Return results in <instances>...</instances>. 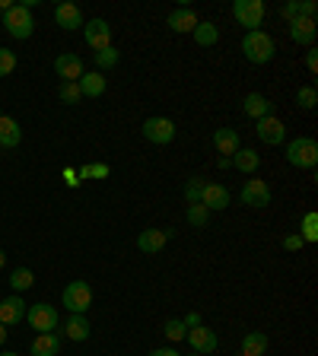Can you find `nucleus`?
Masks as SVG:
<instances>
[{"mask_svg": "<svg viewBox=\"0 0 318 356\" xmlns=\"http://www.w3.org/2000/svg\"><path fill=\"white\" fill-rule=\"evenodd\" d=\"M64 181H67L70 188L80 185V175H77V169H64Z\"/></svg>", "mask_w": 318, "mask_h": 356, "instance_id": "obj_42", "label": "nucleus"}, {"mask_svg": "<svg viewBox=\"0 0 318 356\" xmlns=\"http://www.w3.org/2000/svg\"><path fill=\"white\" fill-rule=\"evenodd\" d=\"M296 105H299V108H305V111L315 108V105H318L315 86H299V89H296Z\"/></svg>", "mask_w": 318, "mask_h": 356, "instance_id": "obj_31", "label": "nucleus"}, {"mask_svg": "<svg viewBox=\"0 0 318 356\" xmlns=\"http://www.w3.org/2000/svg\"><path fill=\"white\" fill-rule=\"evenodd\" d=\"M22 143V127L13 118L0 115V149H16Z\"/></svg>", "mask_w": 318, "mask_h": 356, "instance_id": "obj_21", "label": "nucleus"}, {"mask_svg": "<svg viewBox=\"0 0 318 356\" xmlns=\"http://www.w3.org/2000/svg\"><path fill=\"white\" fill-rule=\"evenodd\" d=\"M0 356H19V353H0Z\"/></svg>", "mask_w": 318, "mask_h": 356, "instance_id": "obj_47", "label": "nucleus"}, {"mask_svg": "<svg viewBox=\"0 0 318 356\" xmlns=\"http://www.w3.org/2000/svg\"><path fill=\"white\" fill-rule=\"evenodd\" d=\"M271 185H267L264 178H248L242 185V191H239V200H242L245 207H267L271 204Z\"/></svg>", "mask_w": 318, "mask_h": 356, "instance_id": "obj_8", "label": "nucleus"}, {"mask_svg": "<svg viewBox=\"0 0 318 356\" xmlns=\"http://www.w3.org/2000/svg\"><path fill=\"white\" fill-rule=\"evenodd\" d=\"M163 334L169 337V343H178V341H185L188 327L182 325V318H169V321H166V327H163Z\"/></svg>", "mask_w": 318, "mask_h": 356, "instance_id": "obj_32", "label": "nucleus"}, {"mask_svg": "<svg viewBox=\"0 0 318 356\" xmlns=\"http://www.w3.org/2000/svg\"><path fill=\"white\" fill-rule=\"evenodd\" d=\"M214 147L220 156H232L236 149H242V137H239V131H232V127H216Z\"/></svg>", "mask_w": 318, "mask_h": 356, "instance_id": "obj_19", "label": "nucleus"}, {"mask_svg": "<svg viewBox=\"0 0 318 356\" xmlns=\"http://www.w3.org/2000/svg\"><path fill=\"white\" fill-rule=\"evenodd\" d=\"M89 321H86V315H67V321H64V337L67 341H74V343H83L89 337Z\"/></svg>", "mask_w": 318, "mask_h": 356, "instance_id": "obj_22", "label": "nucleus"}, {"mask_svg": "<svg viewBox=\"0 0 318 356\" xmlns=\"http://www.w3.org/2000/svg\"><path fill=\"white\" fill-rule=\"evenodd\" d=\"M77 86H80V92H83V99H99L105 92V76L99 74V70H93V74H83L80 80H77Z\"/></svg>", "mask_w": 318, "mask_h": 356, "instance_id": "obj_23", "label": "nucleus"}, {"mask_svg": "<svg viewBox=\"0 0 318 356\" xmlns=\"http://www.w3.org/2000/svg\"><path fill=\"white\" fill-rule=\"evenodd\" d=\"M26 318V302H22V296H7L0 299V325H19V321Z\"/></svg>", "mask_w": 318, "mask_h": 356, "instance_id": "obj_16", "label": "nucleus"}, {"mask_svg": "<svg viewBox=\"0 0 318 356\" xmlns=\"http://www.w3.org/2000/svg\"><path fill=\"white\" fill-rule=\"evenodd\" d=\"M191 35H194V42H198L200 48H214V44L220 42V29H216V22H198Z\"/></svg>", "mask_w": 318, "mask_h": 356, "instance_id": "obj_27", "label": "nucleus"}, {"mask_svg": "<svg viewBox=\"0 0 318 356\" xmlns=\"http://www.w3.org/2000/svg\"><path fill=\"white\" fill-rule=\"evenodd\" d=\"M198 13H194L191 7H178L169 13V19H166V26H169L172 32H178V35H185V32H194V26H198Z\"/></svg>", "mask_w": 318, "mask_h": 356, "instance_id": "obj_18", "label": "nucleus"}, {"mask_svg": "<svg viewBox=\"0 0 318 356\" xmlns=\"http://www.w3.org/2000/svg\"><path fill=\"white\" fill-rule=\"evenodd\" d=\"M54 74H58L64 83H77L83 74H86V70H83V58L80 54H70V51L58 54V60H54Z\"/></svg>", "mask_w": 318, "mask_h": 356, "instance_id": "obj_11", "label": "nucleus"}, {"mask_svg": "<svg viewBox=\"0 0 318 356\" xmlns=\"http://www.w3.org/2000/svg\"><path fill=\"white\" fill-rule=\"evenodd\" d=\"M7 264V254H3V248H0V267Z\"/></svg>", "mask_w": 318, "mask_h": 356, "instance_id": "obj_46", "label": "nucleus"}, {"mask_svg": "<svg viewBox=\"0 0 318 356\" xmlns=\"http://www.w3.org/2000/svg\"><path fill=\"white\" fill-rule=\"evenodd\" d=\"M32 286H35V274H32L29 267H16L13 274H10V289H13L16 296L26 293V289H32Z\"/></svg>", "mask_w": 318, "mask_h": 356, "instance_id": "obj_28", "label": "nucleus"}, {"mask_svg": "<svg viewBox=\"0 0 318 356\" xmlns=\"http://www.w3.org/2000/svg\"><path fill=\"white\" fill-rule=\"evenodd\" d=\"M204 185H207V181H204L200 175L188 178V185H185V200H188V204H198V200H200V191H204Z\"/></svg>", "mask_w": 318, "mask_h": 356, "instance_id": "obj_34", "label": "nucleus"}, {"mask_svg": "<svg viewBox=\"0 0 318 356\" xmlns=\"http://www.w3.org/2000/svg\"><path fill=\"white\" fill-rule=\"evenodd\" d=\"M267 334H261V331H248L242 337V353L245 356H264L267 353Z\"/></svg>", "mask_w": 318, "mask_h": 356, "instance_id": "obj_26", "label": "nucleus"}, {"mask_svg": "<svg viewBox=\"0 0 318 356\" xmlns=\"http://www.w3.org/2000/svg\"><path fill=\"white\" fill-rule=\"evenodd\" d=\"M58 96H61V102H64V105H77L83 99V92H80V86H77V83H61Z\"/></svg>", "mask_w": 318, "mask_h": 356, "instance_id": "obj_33", "label": "nucleus"}, {"mask_svg": "<svg viewBox=\"0 0 318 356\" xmlns=\"http://www.w3.org/2000/svg\"><path fill=\"white\" fill-rule=\"evenodd\" d=\"M175 121L172 118H163V115H153V118L143 121V137H147L150 143H156V147H166V143L175 140Z\"/></svg>", "mask_w": 318, "mask_h": 356, "instance_id": "obj_5", "label": "nucleus"}, {"mask_svg": "<svg viewBox=\"0 0 318 356\" xmlns=\"http://www.w3.org/2000/svg\"><path fill=\"white\" fill-rule=\"evenodd\" d=\"M318 35L315 29V19H305V16H296V19H289V38L296 44H312Z\"/></svg>", "mask_w": 318, "mask_h": 356, "instance_id": "obj_20", "label": "nucleus"}, {"mask_svg": "<svg viewBox=\"0 0 318 356\" xmlns=\"http://www.w3.org/2000/svg\"><path fill=\"white\" fill-rule=\"evenodd\" d=\"M216 165H220V169L226 172V169H230V165H232V159H230V156H216Z\"/></svg>", "mask_w": 318, "mask_h": 356, "instance_id": "obj_44", "label": "nucleus"}, {"mask_svg": "<svg viewBox=\"0 0 318 356\" xmlns=\"http://www.w3.org/2000/svg\"><path fill=\"white\" fill-rule=\"evenodd\" d=\"M303 236H299V232H293V236H287L283 238V248H287V252H303Z\"/></svg>", "mask_w": 318, "mask_h": 356, "instance_id": "obj_38", "label": "nucleus"}, {"mask_svg": "<svg viewBox=\"0 0 318 356\" xmlns=\"http://www.w3.org/2000/svg\"><path fill=\"white\" fill-rule=\"evenodd\" d=\"M305 67H309V74H315V70H318V51H315V48L305 54Z\"/></svg>", "mask_w": 318, "mask_h": 356, "instance_id": "obj_41", "label": "nucleus"}, {"mask_svg": "<svg viewBox=\"0 0 318 356\" xmlns=\"http://www.w3.org/2000/svg\"><path fill=\"white\" fill-rule=\"evenodd\" d=\"M54 22H58L64 32H74V29H83V13H80V7L77 3H58L54 7Z\"/></svg>", "mask_w": 318, "mask_h": 356, "instance_id": "obj_15", "label": "nucleus"}, {"mask_svg": "<svg viewBox=\"0 0 318 356\" xmlns=\"http://www.w3.org/2000/svg\"><path fill=\"white\" fill-rule=\"evenodd\" d=\"M0 115H3V111H0Z\"/></svg>", "mask_w": 318, "mask_h": 356, "instance_id": "obj_50", "label": "nucleus"}, {"mask_svg": "<svg viewBox=\"0 0 318 356\" xmlns=\"http://www.w3.org/2000/svg\"><path fill=\"white\" fill-rule=\"evenodd\" d=\"M109 165L105 163H93V165H83V169H77V175L80 178H109Z\"/></svg>", "mask_w": 318, "mask_h": 356, "instance_id": "obj_35", "label": "nucleus"}, {"mask_svg": "<svg viewBox=\"0 0 318 356\" xmlns=\"http://www.w3.org/2000/svg\"><path fill=\"white\" fill-rule=\"evenodd\" d=\"M3 26H7V32L13 38H29L32 32H35V19H32V10L22 7V3H13V7L3 13Z\"/></svg>", "mask_w": 318, "mask_h": 356, "instance_id": "obj_4", "label": "nucleus"}, {"mask_svg": "<svg viewBox=\"0 0 318 356\" xmlns=\"http://www.w3.org/2000/svg\"><path fill=\"white\" fill-rule=\"evenodd\" d=\"M16 70V54L10 48H0V76H10Z\"/></svg>", "mask_w": 318, "mask_h": 356, "instance_id": "obj_36", "label": "nucleus"}, {"mask_svg": "<svg viewBox=\"0 0 318 356\" xmlns=\"http://www.w3.org/2000/svg\"><path fill=\"white\" fill-rule=\"evenodd\" d=\"M32 356H58L61 353V334L48 331V334H38L35 341H32Z\"/></svg>", "mask_w": 318, "mask_h": 356, "instance_id": "obj_24", "label": "nucleus"}, {"mask_svg": "<svg viewBox=\"0 0 318 356\" xmlns=\"http://www.w3.org/2000/svg\"><path fill=\"white\" fill-rule=\"evenodd\" d=\"M232 16H236L239 26H245V32H255L264 22V3L261 0H236L232 3Z\"/></svg>", "mask_w": 318, "mask_h": 356, "instance_id": "obj_6", "label": "nucleus"}, {"mask_svg": "<svg viewBox=\"0 0 318 356\" xmlns=\"http://www.w3.org/2000/svg\"><path fill=\"white\" fill-rule=\"evenodd\" d=\"M255 131H258V140H261V143H267V147H280V143L287 140V127H283V121H280V118H274V115L261 118Z\"/></svg>", "mask_w": 318, "mask_h": 356, "instance_id": "obj_10", "label": "nucleus"}, {"mask_svg": "<svg viewBox=\"0 0 318 356\" xmlns=\"http://www.w3.org/2000/svg\"><path fill=\"white\" fill-rule=\"evenodd\" d=\"M169 238H172V229H143L141 236H137V248H141L143 254H159Z\"/></svg>", "mask_w": 318, "mask_h": 356, "instance_id": "obj_13", "label": "nucleus"}, {"mask_svg": "<svg viewBox=\"0 0 318 356\" xmlns=\"http://www.w3.org/2000/svg\"><path fill=\"white\" fill-rule=\"evenodd\" d=\"M198 204H204L210 213H214V210H226V207H230V191H226L223 185H216V181H207V185H204V191H200Z\"/></svg>", "mask_w": 318, "mask_h": 356, "instance_id": "obj_14", "label": "nucleus"}, {"mask_svg": "<svg viewBox=\"0 0 318 356\" xmlns=\"http://www.w3.org/2000/svg\"><path fill=\"white\" fill-rule=\"evenodd\" d=\"M147 356H182L175 347H159V350H150Z\"/></svg>", "mask_w": 318, "mask_h": 356, "instance_id": "obj_43", "label": "nucleus"}, {"mask_svg": "<svg viewBox=\"0 0 318 356\" xmlns=\"http://www.w3.org/2000/svg\"><path fill=\"white\" fill-rule=\"evenodd\" d=\"M93 54H96V67H99V70H111V67L121 60V51L115 48V44L102 48V51H93Z\"/></svg>", "mask_w": 318, "mask_h": 356, "instance_id": "obj_30", "label": "nucleus"}, {"mask_svg": "<svg viewBox=\"0 0 318 356\" xmlns=\"http://www.w3.org/2000/svg\"><path fill=\"white\" fill-rule=\"evenodd\" d=\"M185 341L191 343L194 353H214L216 347H220V341H216V331H210L207 325H198L191 327V331L185 334Z\"/></svg>", "mask_w": 318, "mask_h": 356, "instance_id": "obj_12", "label": "nucleus"}, {"mask_svg": "<svg viewBox=\"0 0 318 356\" xmlns=\"http://www.w3.org/2000/svg\"><path fill=\"white\" fill-rule=\"evenodd\" d=\"M287 163L293 169H315L318 163V143L312 137H296L287 143Z\"/></svg>", "mask_w": 318, "mask_h": 356, "instance_id": "obj_3", "label": "nucleus"}, {"mask_svg": "<svg viewBox=\"0 0 318 356\" xmlns=\"http://www.w3.org/2000/svg\"><path fill=\"white\" fill-rule=\"evenodd\" d=\"M280 16H283V19H296V16H299V0H289V3H283Z\"/></svg>", "mask_w": 318, "mask_h": 356, "instance_id": "obj_39", "label": "nucleus"}, {"mask_svg": "<svg viewBox=\"0 0 318 356\" xmlns=\"http://www.w3.org/2000/svg\"><path fill=\"white\" fill-rule=\"evenodd\" d=\"M26 321L32 325V331L48 334V331H54V327H58V309H54V305H48V302H35V305H29V309H26Z\"/></svg>", "mask_w": 318, "mask_h": 356, "instance_id": "obj_7", "label": "nucleus"}, {"mask_svg": "<svg viewBox=\"0 0 318 356\" xmlns=\"http://www.w3.org/2000/svg\"><path fill=\"white\" fill-rule=\"evenodd\" d=\"M61 302L70 315H86L89 305H93V286L86 280H70L61 293Z\"/></svg>", "mask_w": 318, "mask_h": 356, "instance_id": "obj_2", "label": "nucleus"}, {"mask_svg": "<svg viewBox=\"0 0 318 356\" xmlns=\"http://www.w3.org/2000/svg\"><path fill=\"white\" fill-rule=\"evenodd\" d=\"M191 356H204V353H191Z\"/></svg>", "mask_w": 318, "mask_h": 356, "instance_id": "obj_48", "label": "nucleus"}, {"mask_svg": "<svg viewBox=\"0 0 318 356\" xmlns=\"http://www.w3.org/2000/svg\"><path fill=\"white\" fill-rule=\"evenodd\" d=\"M182 325H185V327H188V331H191V327H198V325H204V321H200V315H198V312H188L185 318H182Z\"/></svg>", "mask_w": 318, "mask_h": 356, "instance_id": "obj_40", "label": "nucleus"}, {"mask_svg": "<svg viewBox=\"0 0 318 356\" xmlns=\"http://www.w3.org/2000/svg\"><path fill=\"white\" fill-rule=\"evenodd\" d=\"M242 54L252 60V64H267V60H274L277 44H274V38L267 35L264 29H255V32H245Z\"/></svg>", "mask_w": 318, "mask_h": 356, "instance_id": "obj_1", "label": "nucleus"}, {"mask_svg": "<svg viewBox=\"0 0 318 356\" xmlns=\"http://www.w3.org/2000/svg\"><path fill=\"white\" fill-rule=\"evenodd\" d=\"M242 111L248 118L261 121V118H267V115H274V102L267 96H261V92H248V96L242 99Z\"/></svg>", "mask_w": 318, "mask_h": 356, "instance_id": "obj_17", "label": "nucleus"}, {"mask_svg": "<svg viewBox=\"0 0 318 356\" xmlns=\"http://www.w3.org/2000/svg\"><path fill=\"white\" fill-rule=\"evenodd\" d=\"M185 220L191 222L194 229H204V226H207V220H210V210L204 207V204H188Z\"/></svg>", "mask_w": 318, "mask_h": 356, "instance_id": "obj_29", "label": "nucleus"}, {"mask_svg": "<svg viewBox=\"0 0 318 356\" xmlns=\"http://www.w3.org/2000/svg\"><path fill=\"white\" fill-rule=\"evenodd\" d=\"M7 343V325H0V347Z\"/></svg>", "mask_w": 318, "mask_h": 356, "instance_id": "obj_45", "label": "nucleus"}, {"mask_svg": "<svg viewBox=\"0 0 318 356\" xmlns=\"http://www.w3.org/2000/svg\"><path fill=\"white\" fill-rule=\"evenodd\" d=\"M239 356H245V353H239Z\"/></svg>", "mask_w": 318, "mask_h": 356, "instance_id": "obj_49", "label": "nucleus"}, {"mask_svg": "<svg viewBox=\"0 0 318 356\" xmlns=\"http://www.w3.org/2000/svg\"><path fill=\"white\" fill-rule=\"evenodd\" d=\"M230 159H232V165H236L242 175H255V172H258V165H261V156L255 153L252 147H248V149H236Z\"/></svg>", "mask_w": 318, "mask_h": 356, "instance_id": "obj_25", "label": "nucleus"}, {"mask_svg": "<svg viewBox=\"0 0 318 356\" xmlns=\"http://www.w3.org/2000/svg\"><path fill=\"white\" fill-rule=\"evenodd\" d=\"M83 38H86V44L93 51H102V48L111 44V26L105 19H89L83 22Z\"/></svg>", "mask_w": 318, "mask_h": 356, "instance_id": "obj_9", "label": "nucleus"}, {"mask_svg": "<svg viewBox=\"0 0 318 356\" xmlns=\"http://www.w3.org/2000/svg\"><path fill=\"white\" fill-rule=\"evenodd\" d=\"M315 226H318V216L315 213H305V220H303V242H315V238H318Z\"/></svg>", "mask_w": 318, "mask_h": 356, "instance_id": "obj_37", "label": "nucleus"}]
</instances>
